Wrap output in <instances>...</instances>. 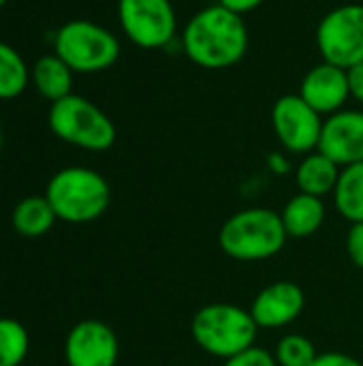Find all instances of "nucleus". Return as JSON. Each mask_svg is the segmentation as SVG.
Listing matches in <instances>:
<instances>
[{"mask_svg": "<svg viewBox=\"0 0 363 366\" xmlns=\"http://www.w3.org/2000/svg\"><path fill=\"white\" fill-rule=\"evenodd\" d=\"M32 84L43 99L56 103L73 94V69L56 54L41 56L32 66Z\"/></svg>", "mask_w": 363, "mask_h": 366, "instance_id": "obj_16", "label": "nucleus"}, {"mask_svg": "<svg viewBox=\"0 0 363 366\" xmlns=\"http://www.w3.org/2000/svg\"><path fill=\"white\" fill-rule=\"evenodd\" d=\"M53 54L60 56L73 73H101L120 58L118 36L88 19H73L58 28Z\"/></svg>", "mask_w": 363, "mask_h": 366, "instance_id": "obj_6", "label": "nucleus"}, {"mask_svg": "<svg viewBox=\"0 0 363 366\" xmlns=\"http://www.w3.org/2000/svg\"><path fill=\"white\" fill-rule=\"evenodd\" d=\"M317 347L315 343L304 337V335H285L274 352V358L278 366H310L317 358Z\"/></svg>", "mask_w": 363, "mask_h": 366, "instance_id": "obj_21", "label": "nucleus"}, {"mask_svg": "<svg viewBox=\"0 0 363 366\" xmlns=\"http://www.w3.org/2000/svg\"><path fill=\"white\" fill-rule=\"evenodd\" d=\"M297 94L325 118L344 109V103L351 99L347 69H340L325 60L315 64L304 75Z\"/></svg>", "mask_w": 363, "mask_h": 366, "instance_id": "obj_13", "label": "nucleus"}, {"mask_svg": "<svg viewBox=\"0 0 363 366\" xmlns=\"http://www.w3.org/2000/svg\"><path fill=\"white\" fill-rule=\"evenodd\" d=\"M334 206L351 225L363 223V163L347 165L334 189Z\"/></svg>", "mask_w": 363, "mask_h": 366, "instance_id": "obj_18", "label": "nucleus"}, {"mask_svg": "<svg viewBox=\"0 0 363 366\" xmlns=\"http://www.w3.org/2000/svg\"><path fill=\"white\" fill-rule=\"evenodd\" d=\"M182 49L190 62L208 71L237 64L248 51V28L242 15L210 4L197 11L182 30Z\"/></svg>", "mask_w": 363, "mask_h": 366, "instance_id": "obj_1", "label": "nucleus"}, {"mask_svg": "<svg viewBox=\"0 0 363 366\" xmlns=\"http://www.w3.org/2000/svg\"><path fill=\"white\" fill-rule=\"evenodd\" d=\"M45 197L60 221L81 225L96 221L107 212L111 189L98 172L73 165L51 176Z\"/></svg>", "mask_w": 363, "mask_h": 366, "instance_id": "obj_3", "label": "nucleus"}, {"mask_svg": "<svg viewBox=\"0 0 363 366\" xmlns=\"http://www.w3.org/2000/svg\"><path fill=\"white\" fill-rule=\"evenodd\" d=\"M122 32L141 49L167 47L178 34V15L171 0H118Z\"/></svg>", "mask_w": 363, "mask_h": 366, "instance_id": "obj_8", "label": "nucleus"}, {"mask_svg": "<svg viewBox=\"0 0 363 366\" xmlns=\"http://www.w3.org/2000/svg\"><path fill=\"white\" fill-rule=\"evenodd\" d=\"M0 148H2V129H0Z\"/></svg>", "mask_w": 363, "mask_h": 366, "instance_id": "obj_28", "label": "nucleus"}, {"mask_svg": "<svg viewBox=\"0 0 363 366\" xmlns=\"http://www.w3.org/2000/svg\"><path fill=\"white\" fill-rule=\"evenodd\" d=\"M56 221H58V217L45 195L24 197L11 212V223H13L15 232L24 238L45 236L53 227Z\"/></svg>", "mask_w": 363, "mask_h": 366, "instance_id": "obj_17", "label": "nucleus"}, {"mask_svg": "<svg viewBox=\"0 0 363 366\" xmlns=\"http://www.w3.org/2000/svg\"><path fill=\"white\" fill-rule=\"evenodd\" d=\"M347 253L351 262L363 270V223H353L347 234Z\"/></svg>", "mask_w": 363, "mask_h": 366, "instance_id": "obj_23", "label": "nucleus"}, {"mask_svg": "<svg viewBox=\"0 0 363 366\" xmlns=\"http://www.w3.org/2000/svg\"><path fill=\"white\" fill-rule=\"evenodd\" d=\"M325 118L300 94H282L272 107V127L287 152L308 154L319 150Z\"/></svg>", "mask_w": 363, "mask_h": 366, "instance_id": "obj_9", "label": "nucleus"}, {"mask_svg": "<svg viewBox=\"0 0 363 366\" xmlns=\"http://www.w3.org/2000/svg\"><path fill=\"white\" fill-rule=\"evenodd\" d=\"M120 341L111 326L101 320L75 324L64 341V360L68 366H116Z\"/></svg>", "mask_w": 363, "mask_h": 366, "instance_id": "obj_10", "label": "nucleus"}, {"mask_svg": "<svg viewBox=\"0 0 363 366\" xmlns=\"http://www.w3.org/2000/svg\"><path fill=\"white\" fill-rule=\"evenodd\" d=\"M282 225L289 238H308L317 234L325 223V204L321 197L297 193L280 212Z\"/></svg>", "mask_w": 363, "mask_h": 366, "instance_id": "obj_15", "label": "nucleus"}, {"mask_svg": "<svg viewBox=\"0 0 363 366\" xmlns=\"http://www.w3.org/2000/svg\"><path fill=\"white\" fill-rule=\"evenodd\" d=\"M306 307L304 290L293 281H276L265 285L250 305V315L259 330H276L293 324Z\"/></svg>", "mask_w": 363, "mask_h": 366, "instance_id": "obj_11", "label": "nucleus"}, {"mask_svg": "<svg viewBox=\"0 0 363 366\" xmlns=\"http://www.w3.org/2000/svg\"><path fill=\"white\" fill-rule=\"evenodd\" d=\"M263 2H265V0H218V4H223L225 9H229V11H233V13H237V15H242V17H244L246 13L259 9Z\"/></svg>", "mask_w": 363, "mask_h": 366, "instance_id": "obj_26", "label": "nucleus"}, {"mask_svg": "<svg viewBox=\"0 0 363 366\" xmlns=\"http://www.w3.org/2000/svg\"><path fill=\"white\" fill-rule=\"evenodd\" d=\"M347 77H349V92L351 97L363 105V60L353 64L351 69H347Z\"/></svg>", "mask_w": 363, "mask_h": 366, "instance_id": "obj_25", "label": "nucleus"}, {"mask_svg": "<svg viewBox=\"0 0 363 366\" xmlns=\"http://www.w3.org/2000/svg\"><path fill=\"white\" fill-rule=\"evenodd\" d=\"M28 86V66L21 54L0 41V101L19 97Z\"/></svg>", "mask_w": 363, "mask_h": 366, "instance_id": "obj_19", "label": "nucleus"}, {"mask_svg": "<svg viewBox=\"0 0 363 366\" xmlns=\"http://www.w3.org/2000/svg\"><path fill=\"white\" fill-rule=\"evenodd\" d=\"M51 133L77 148L105 152L116 144V124L92 101L79 94H68L49 107Z\"/></svg>", "mask_w": 363, "mask_h": 366, "instance_id": "obj_5", "label": "nucleus"}, {"mask_svg": "<svg viewBox=\"0 0 363 366\" xmlns=\"http://www.w3.org/2000/svg\"><path fill=\"white\" fill-rule=\"evenodd\" d=\"M319 150L340 167L363 163V112L340 109L327 116Z\"/></svg>", "mask_w": 363, "mask_h": 366, "instance_id": "obj_12", "label": "nucleus"}, {"mask_svg": "<svg viewBox=\"0 0 363 366\" xmlns=\"http://www.w3.org/2000/svg\"><path fill=\"white\" fill-rule=\"evenodd\" d=\"M310 366H363L357 358L342 354V352H327V354H319L315 358V362Z\"/></svg>", "mask_w": 363, "mask_h": 366, "instance_id": "obj_24", "label": "nucleus"}, {"mask_svg": "<svg viewBox=\"0 0 363 366\" xmlns=\"http://www.w3.org/2000/svg\"><path fill=\"white\" fill-rule=\"evenodd\" d=\"M317 47L325 62L351 69L363 60V4H340L317 26Z\"/></svg>", "mask_w": 363, "mask_h": 366, "instance_id": "obj_7", "label": "nucleus"}, {"mask_svg": "<svg viewBox=\"0 0 363 366\" xmlns=\"http://www.w3.org/2000/svg\"><path fill=\"white\" fill-rule=\"evenodd\" d=\"M267 163H270V169L272 172H276V174H287L289 172V161H287V157H282L280 152H274V154H270V159H267Z\"/></svg>", "mask_w": 363, "mask_h": 366, "instance_id": "obj_27", "label": "nucleus"}, {"mask_svg": "<svg viewBox=\"0 0 363 366\" xmlns=\"http://www.w3.org/2000/svg\"><path fill=\"white\" fill-rule=\"evenodd\" d=\"M4 2H6V0H0V6H2V4H4Z\"/></svg>", "mask_w": 363, "mask_h": 366, "instance_id": "obj_29", "label": "nucleus"}, {"mask_svg": "<svg viewBox=\"0 0 363 366\" xmlns=\"http://www.w3.org/2000/svg\"><path fill=\"white\" fill-rule=\"evenodd\" d=\"M340 172L342 167L336 161H332L321 150H315V152L304 154L302 163L295 169V182H297L300 193L323 199L325 195L334 193Z\"/></svg>", "mask_w": 363, "mask_h": 366, "instance_id": "obj_14", "label": "nucleus"}, {"mask_svg": "<svg viewBox=\"0 0 363 366\" xmlns=\"http://www.w3.org/2000/svg\"><path fill=\"white\" fill-rule=\"evenodd\" d=\"M289 240L280 212L272 208H246L231 214L220 232L218 247L237 262H263L278 255Z\"/></svg>", "mask_w": 363, "mask_h": 366, "instance_id": "obj_2", "label": "nucleus"}, {"mask_svg": "<svg viewBox=\"0 0 363 366\" xmlns=\"http://www.w3.org/2000/svg\"><path fill=\"white\" fill-rule=\"evenodd\" d=\"M223 366H278V362L272 352H267L259 345H252L246 352L227 358Z\"/></svg>", "mask_w": 363, "mask_h": 366, "instance_id": "obj_22", "label": "nucleus"}, {"mask_svg": "<svg viewBox=\"0 0 363 366\" xmlns=\"http://www.w3.org/2000/svg\"><path fill=\"white\" fill-rule=\"evenodd\" d=\"M190 335L205 354L227 360L257 345L259 326L248 309L229 302H212L193 315Z\"/></svg>", "mask_w": 363, "mask_h": 366, "instance_id": "obj_4", "label": "nucleus"}, {"mask_svg": "<svg viewBox=\"0 0 363 366\" xmlns=\"http://www.w3.org/2000/svg\"><path fill=\"white\" fill-rule=\"evenodd\" d=\"M30 352V337L21 322L0 317V366H19Z\"/></svg>", "mask_w": 363, "mask_h": 366, "instance_id": "obj_20", "label": "nucleus"}]
</instances>
